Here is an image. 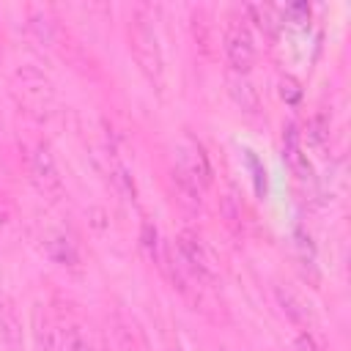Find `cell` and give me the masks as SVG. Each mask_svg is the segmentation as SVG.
Returning <instances> with one entry per match:
<instances>
[{"label": "cell", "mask_w": 351, "mask_h": 351, "mask_svg": "<svg viewBox=\"0 0 351 351\" xmlns=\"http://www.w3.org/2000/svg\"><path fill=\"white\" fill-rule=\"evenodd\" d=\"M129 49L132 58L137 63V69L145 74V80L162 90L165 88V55H162V44L154 27V19L145 14V8H137L129 25Z\"/></svg>", "instance_id": "obj_1"}, {"label": "cell", "mask_w": 351, "mask_h": 351, "mask_svg": "<svg viewBox=\"0 0 351 351\" xmlns=\"http://www.w3.org/2000/svg\"><path fill=\"white\" fill-rule=\"evenodd\" d=\"M173 258L178 261V266L189 274V280L195 285H214L219 277V263L211 252V247L206 244V239L197 230H181L176 244L170 247Z\"/></svg>", "instance_id": "obj_2"}, {"label": "cell", "mask_w": 351, "mask_h": 351, "mask_svg": "<svg viewBox=\"0 0 351 351\" xmlns=\"http://www.w3.org/2000/svg\"><path fill=\"white\" fill-rule=\"evenodd\" d=\"M11 90H14L16 101H19V107L27 115H33V118H47L52 104H55V85H52V80L41 69H36L30 63H19L14 69Z\"/></svg>", "instance_id": "obj_3"}, {"label": "cell", "mask_w": 351, "mask_h": 351, "mask_svg": "<svg viewBox=\"0 0 351 351\" xmlns=\"http://www.w3.org/2000/svg\"><path fill=\"white\" fill-rule=\"evenodd\" d=\"M222 52H225V63H228L230 74H247L255 66L258 49H255V38H252L247 22H241V19L228 22V27L222 33Z\"/></svg>", "instance_id": "obj_4"}, {"label": "cell", "mask_w": 351, "mask_h": 351, "mask_svg": "<svg viewBox=\"0 0 351 351\" xmlns=\"http://www.w3.org/2000/svg\"><path fill=\"white\" fill-rule=\"evenodd\" d=\"M27 170H30V181L33 186L49 200V203H58L63 197V176L58 170V162H55V154L47 143H38L33 151H30V159H27Z\"/></svg>", "instance_id": "obj_5"}, {"label": "cell", "mask_w": 351, "mask_h": 351, "mask_svg": "<svg viewBox=\"0 0 351 351\" xmlns=\"http://www.w3.org/2000/svg\"><path fill=\"white\" fill-rule=\"evenodd\" d=\"M178 173H184L189 181H195L200 189L211 186V178H214V170H211V159L203 148L200 140H195L192 134H184L176 145V165H173Z\"/></svg>", "instance_id": "obj_6"}, {"label": "cell", "mask_w": 351, "mask_h": 351, "mask_svg": "<svg viewBox=\"0 0 351 351\" xmlns=\"http://www.w3.org/2000/svg\"><path fill=\"white\" fill-rule=\"evenodd\" d=\"M27 33L44 44V47H58L60 38H63V27L58 25V19L52 16L49 8H41V5H30L27 8Z\"/></svg>", "instance_id": "obj_7"}, {"label": "cell", "mask_w": 351, "mask_h": 351, "mask_svg": "<svg viewBox=\"0 0 351 351\" xmlns=\"http://www.w3.org/2000/svg\"><path fill=\"white\" fill-rule=\"evenodd\" d=\"M282 154H285V162L291 167V173L299 178V181H307L313 176V167H310V159L302 148V134L296 129V123H285L282 126Z\"/></svg>", "instance_id": "obj_8"}, {"label": "cell", "mask_w": 351, "mask_h": 351, "mask_svg": "<svg viewBox=\"0 0 351 351\" xmlns=\"http://www.w3.org/2000/svg\"><path fill=\"white\" fill-rule=\"evenodd\" d=\"M0 346L5 351H22V321L8 296H0Z\"/></svg>", "instance_id": "obj_9"}, {"label": "cell", "mask_w": 351, "mask_h": 351, "mask_svg": "<svg viewBox=\"0 0 351 351\" xmlns=\"http://www.w3.org/2000/svg\"><path fill=\"white\" fill-rule=\"evenodd\" d=\"M104 156H107V173H110V181H112L115 192H118L123 200L137 203V186H134V178H132L126 162L118 156L115 145H107V154H104Z\"/></svg>", "instance_id": "obj_10"}, {"label": "cell", "mask_w": 351, "mask_h": 351, "mask_svg": "<svg viewBox=\"0 0 351 351\" xmlns=\"http://www.w3.org/2000/svg\"><path fill=\"white\" fill-rule=\"evenodd\" d=\"M30 329H33L36 351H55L58 329H55V321H52L47 304H41V302L33 304V313H30Z\"/></svg>", "instance_id": "obj_11"}, {"label": "cell", "mask_w": 351, "mask_h": 351, "mask_svg": "<svg viewBox=\"0 0 351 351\" xmlns=\"http://www.w3.org/2000/svg\"><path fill=\"white\" fill-rule=\"evenodd\" d=\"M228 93L236 101L239 110H244L247 115H258L261 112V96L258 88L247 80V74H228Z\"/></svg>", "instance_id": "obj_12"}, {"label": "cell", "mask_w": 351, "mask_h": 351, "mask_svg": "<svg viewBox=\"0 0 351 351\" xmlns=\"http://www.w3.org/2000/svg\"><path fill=\"white\" fill-rule=\"evenodd\" d=\"M41 247H44V252H47L55 263H60V266H77V261H80L74 244H71L69 236H63L60 230H47V233L41 236Z\"/></svg>", "instance_id": "obj_13"}, {"label": "cell", "mask_w": 351, "mask_h": 351, "mask_svg": "<svg viewBox=\"0 0 351 351\" xmlns=\"http://www.w3.org/2000/svg\"><path fill=\"white\" fill-rule=\"evenodd\" d=\"M170 184H173V192H176V197H178V203H181L184 208H189V211H200L203 189H200L195 181H189L184 173H178V170L173 167V170H170Z\"/></svg>", "instance_id": "obj_14"}, {"label": "cell", "mask_w": 351, "mask_h": 351, "mask_svg": "<svg viewBox=\"0 0 351 351\" xmlns=\"http://www.w3.org/2000/svg\"><path fill=\"white\" fill-rule=\"evenodd\" d=\"M274 296H277V304L282 307V313L293 321V324H307L310 321V310L304 307V302L285 285H277L274 288Z\"/></svg>", "instance_id": "obj_15"}, {"label": "cell", "mask_w": 351, "mask_h": 351, "mask_svg": "<svg viewBox=\"0 0 351 351\" xmlns=\"http://www.w3.org/2000/svg\"><path fill=\"white\" fill-rule=\"evenodd\" d=\"M19 225V208H16V200L0 189V241H5Z\"/></svg>", "instance_id": "obj_16"}, {"label": "cell", "mask_w": 351, "mask_h": 351, "mask_svg": "<svg viewBox=\"0 0 351 351\" xmlns=\"http://www.w3.org/2000/svg\"><path fill=\"white\" fill-rule=\"evenodd\" d=\"M244 11H247V16H252V22L258 25V30H261L263 36H269V38L277 36V25H280V22L274 19L271 5H247Z\"/></svg>", "instance_id": "obj_17"}, {"label": "cell", "mask_w": 351, "mask_h": 351, "mask_svg": "<svg viewBox=\"0 0 351 351\" xmlns=\"http://www.w3.org/2000/svg\"><path fill=\"white\" fill-rule=\"evenodd\" d=\"M192 30H195V41L203 52H208V14L203 8H195L192 11Z\"/></svg>", "instance_id": "obj_18"}, {"label": "cell", "mask_w": 351, "mask_h": 351, "mask_svg": "<svg viewBox=\"0 0 351 351\" xmlns=\"http://www.w3.org/2000/svg\"><path fill=\"white\" fill-rule=\"evenodd\" d=\"M280 96L288 101V104H296L302 99V88L293 77H280Z\"/></svg>", "instance_id": "obj_19"}, {"label": "cell", "mask_w": 351, "mask_h": 351, "mask_svg": "<svg viewBox=\"0 0 351 351\" xmlns=\"http://www.w3.org/2000/svg\"><path fill=\"white\" fill-rule=\"evenodd\" d=\"M293 351H321V346L315 343V337L310 332H299L293 340Z\"/></svg>", "instance_id": "obj_20"}, {"label": "cell", "mask_w": 351, "mask_h": 351, "mask_svg": "<svg viewBox=\"0 0 351 351\" xmlns=\"http://www.w3.org/2000/svg\"><path fill=\"white\" fill-rule=\"evenodd\" d=\"M66 351H93V346L80 332H71L69 335V343H66Z\"/></svg>", "instance_id": "obj_21"}, {"label": "cell", "mask_w": 351, "mask_h": 351, "mask_svg": "<svg viewBox=\"0 0 351 351\" xmlns=\"http://www.w3.org/2000/svg\"><path fill=\"white\" fill-rule=\"evenodd\" d=\"M0 60H3V49H0Z\"/></svg>", "instance_id": "obj_22"}]
</instances>
